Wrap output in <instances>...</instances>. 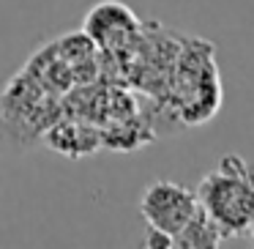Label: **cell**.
<instances>
[{
	"mask_svg": "<svg viewBox=\"0 0 254 249\" xmlns=\"http://www.w3.org/2000/svg\"><path fill=\"white\" fill-rule=\"evenodd\" d=\"M197 203L221 227L224 238L246 233V225L254 214V186L246 175H224L213 170L199 181Z\"/></svg>",
	"mask_w": 254,
	"mask_h": 249,
	"instance_id": "cell-1",
	"label": "cell"
},
{
	"mask_svg": "<svg viewBox=\"0 0 254 249\" xmlns=\"http://www.w3.org/2000/svg\"><path fill=\"white\" fill-rule=\"evenodd\" d=\"M197 205V194L191 189L172 181H153L139 197V214L145 216L148 225L159 227L175 238L194 216Z\"/></svg>",
	"mask_w": 254,
	"mask_h": 249,
	"instance_id": "cell-2",
	"label": "cell"
},
{
	"mask_svg": "<svg viewBox=\"0 0 254 249\" xmlns=\"http://www.w3.org/2000/svg\"><path fill=\"white\" fill-rule=\"evenodd\" d=\"M137 17L118 0H104L90 8V14L85 17V33L96 41V47L123 44L128 36L137 33Z\"/></svg>",
	"mask_w": 254,
	"mask_h": 249,
	"instance_id": "cell-3",
	"label": "cell"
},
{
	"mask_svg": "<svg viewBox=\"0 0 254 249\" xmlns=\"http://www.w3.org/2000/svg\"><path fill=\"white\" fill-rule=\"evenodd\" d=\"M221 241H224V233H221V227L202 211V205H197L194 216L175 236V247H183V249H213V247H219Z\"/></svg>",
	"mask_w": 254,
	"mask_h": 249,
	"instance_id": "cell-4",
	"label": "cell"
},
{
	"mask_svg": "<svg viewBox=\"0 0 254 249\" xmlns=\"http://www.w3.org/2000/svg\"><path fill=\"white\" fill-rule=\"evenodd\" d=\"M142 247L145 249H172L175 247V238H172L170 233L159 230V227L148 225L145 227V236H142Z\"/></svg>",
	"mask_w": 254,
	"mask_h": 249,
	"instance_id": "cell-5",
	"label": "cell"
},
{
	"mask_svg": "<svg viewBox=\"0 0 254 249\" xmlns=\"http://www.w3.org/2000/svg\"><path fill=\"white\" fill-rule=\"evenodd\" d=\"M216 170L224 175H246V159H241L238 154H224L216 165Z\"/></svg>",
	"mask_w": 254,
	"mask_h": 249,
	"instance_id": "cell-6",
	"label": "cell"
},
{
	"mask_svg": "<svg viewBox=\"0 0 254 249\" xmlns=\"http://www.w3.org/2000/svg\"><path fill=\"white\" fill-rule=\"evenodd\" d=\"M246 181L254 186V162H246Z\"/></svg>",
	"mask_w": 254,
	"mask_h": 249,
	"instance_id": "cell-7",
	"label": "cell"
},
{
	"mask_svg": "<svg viewBox=\"0 0 254 249\" xmlns=\"http://www.w3.org/2000/svg\"><path fill=\"white\" fill-rule=\"evenodd\" d=\"M246 230L252 233V238H254V214H252V219H249V225H246Z\"/></svg>",
	"mask_w": 254,
	"mask_h": 249,
	"instance_id": "cell-8",
	"label": "cell"
}]
</instances>
